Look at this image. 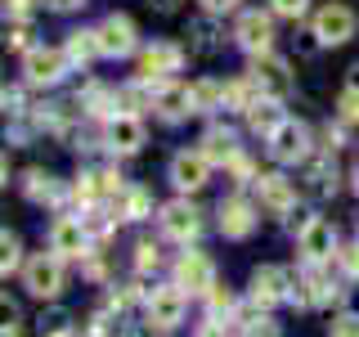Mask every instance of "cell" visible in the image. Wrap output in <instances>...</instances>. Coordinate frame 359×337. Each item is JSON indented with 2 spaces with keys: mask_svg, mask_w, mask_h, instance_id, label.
I'll use <instances>...</instances> for the list:
<instances>
[{
  "mask_svg": "<svg viewBox=\"0 0 359 337\" xmlns=\"http://www.w3.org/2000/svg\"><path fill=\"white\" fill-rule=\"evenodd\" d=\"M135 252H140V256H135V265H140V270H153L157 261H162V256H157V247H153V243H140V247H135Z\"/></svg>",
  "mask_w": 359,
  "mask_h": 337,
  "instance_id": "83f0119b",
  "label": "cell"
},
{
  "mask_svg": "<svg viewBox=\"0 0 359 337\" xmlns=\"http://www.w3.org/2000/svg\"><path fill=\"white\" fill-rule=\"evenodd\" d=\"M153 108L162 112L166 121H180L184 112H194V99H189L184 86H162V90H157V99H153Z\"/></svg>",
  "mask_w": 359,
  "mask_h": 337,
  "instance_id": "ffe728a7",
  "label": "cell"
},
{
  "mask_svg": "<svg viewBox=\"0 0 359 337\" xmlns=\"http://www.w3.org/2000/svg\"><path fill=\"white\" fill-rule=\"evenodd\" d=\"M207 176H211V157L207 153H175L171 180H175L180 189H202V185H207Z\"/></svg>",
  "mask_w": 359,
  "mask_h": 337,
  "instance_id": "5bb4252c",
  "label": "cell"
},
{
  "mask_svg": "<svg viewBox=\"0 0 359 337\" xmlns=\"http://www.w3.org/2000/svg\"><path fill=\"white\" fill-rule=\"evenodd\" d=\"M346 90H355V95H359V67L351 72V81H346Z\"/></svg>",
  "mask_w": 359,
  "mask_h": 337,
  "instance_id": "f35d334b",
  "label": "cell"
},
{
  "mask_svg": "<svg viewBox=\"0 0 359 337\" xmlns=\"http://www.w3.org/2000/svg\"><path fill=\"white\" fill-rule=\"evenodd\" d=\"M22 284H27L32 297H59V288H63V265H59V256H32L27 270H22Z\"/></svg>",
  "mask_w": 359,
  "mask_h": 337,
  "instance_id": "3957f363",
  "label": "cell"
},
{
  "mask_svg": "<svg viewBox=\"0 0 359 337\" xmlns=\"http://www.w3.org/2000/svg\"><path fill=\"white\" fill-rule=\"evenodd\" d=\"M175 284L184 292H211L216 288V270H211V261L202 252H184L175 261Z\"/></svg>",
  "mask_w": 359,
  "mask_h": 337,
  "instance_id": "52a82bcc",
  "label": "cell"
},
{
  "mask_svg": "<svg viewBox=\"0 0 359 337\" xmlns=\"http://www.w3.org/2000/svg\"><path fill=\"white\" fill-rule=\"evenodd\" d=\"M0 252H5V256H0V270H5V275H9V270H18V239L9 230H5V239H0Z\"/></svg>",
  "mask_w": 359,
  "mask_h": 337,
  "instance_id": "d4e9b609",
  "label": "cell"
},
{
  "mask_svg": "<svg viewBox=\"0 0 359 337\" xmlns=\"http://www.w3.org/2000/svg\"><path fill=\"white\" fill-rule=\"evenodd\" d=\"M341 117H346V121L359 117V95H355V90H346V95H341Z\"/></svg>",
  "mask_w": 359,
  "mask_h": 337,
  "instance_id": "1f68e13d",
  "label": "cell"
},
{
  "mask_svg": "<svg viewBox=\"0 0 359 337\" xmlns=\"http://www.w3.org/2000/svg\"><path fill=\"white\" fill-rule=\"evenodd\" d=\"M247 337H278V333H274V324L261 319V324H247Z\"/></svg>",
  "mask_w": 359,
  "mask_h": 337,
  "instance_id": "d590c367",
  "label": "cell"
},
{
  "mask_svg": "<svg viewBox=\"0 0 359 337\" xmlns=\"http://www.w3.org/2000/svg\"><path fill=\"white\" fill-rule=\"evenodd\" d=\"M5 9H9V14H14V18H22V14H27V9H32V0H5Z\"/></svg>",
  "mask_w": 359,
  "mask_h": 337,
  "instance_id": "8d00e7d4",
  "label": "cell"
},
{
  "mask_svg": "<svg viewBox=\"0 0 359 337\" xmlns=\"http://www.w3.org/2000/svg\"><path fill=\"white\" fill-rule=\"evenodd\" d=\"M180 5V0H157V9H175Z\"/></svg>",
  "mask_w": 359,
  "mask_h": 337,
  "instance_id": "60d3db41",
  "label": "cell"
},
{
  "mask_svg": "<svg viewBox=\"0 0 359 337\" xmlns=\"http://www.w3.org/2000/svg\"><path fill=\"white\" fill-rule=\"evenodd\" d=\"M63 67H67L63 50H27V59H22V72H27L32 86H54L63 77Z\"/></svg>",
  "mask_w": 359,
  "mask_h": 337,
  "instance_id": "ba28073f",
  "label": "cell"
},
{
  "mask_svg": "<svg viewBox=\"0 0 359 337\" xmlns=\"http://www.w3.org/2000/svg\"><path fill=\"white\" fill-rule=\"evenodd\" d=\"M194 337H233V333L224 329V324H216V319H211V324H202V329H198Z\"/></svg>",
  "mask_w": 359,
  "mask_h": 337,
  "instance_id": "836d02e7",
  "label": "cell"
},
{
  "mask_svg": "<svg viewBox=\"0 0 359 337\" xmlns=\"http://www.w3.org/2000/svg\"><path fill=\"white\" fill-rule=\"evenodd\" d=\"M189 99H194V112H207V108L224 104V86H216V81H198V86H189Z\"/></svg>",
  "mask_w": 359,
  "mask_h": 337,
  "instance_id": "603a6c76",
  "label": "cell"
},
{
  "mask_svg": "<svg viewBox=\"0 0 359 337\" xmlns=\"http://www.w3.org/2000/svg\"><path fill=\"white\" fill-rule=\"evenodd\" d=\"M332 337H359V315H346V319L332 324Z\"/></svg>",
  "mask_w": 359,
  "mask_h": 337,
  "instance_id": "f546056e",
  "label": "cell"
},
{
  "mask_svg": "<svg viewBox=\"0 0 359 337\" xmlns=\"http://www.w3.org/2000/svg\"><path fill=\"white\" fill-rule=\"evenodd\" d=\"M252 297H256V306H274V301H283L287 297V275L278 265H261L252 275Z\"/></svg>",
  "mask_w": 359,
  "mask_h": 337,
  "instance_id": "e0dca14e",
  "label": "cell"
},
{
  "mask_svg": "<svg viewBox=\"0 0 359 337\" xmlns=\"http://www.w3.org/2000/svg\"><path fill=\"white\" fill-rule=\"evenodd\" d=\"M274 14H283V18H301V14H306V0H274Z\"/></svg>",
  "mask_w": 359,
  "mask_h": 337,
  "instance_id": "f1b7e54d",
  "label": "cell"
},
{
  "mask_svg": "<svg viewBox=\"0 0 359 337\" xmlns=\"http://www.w3.org/2000/svg\"><path fill=\"white\" fill-rule=\"evenodd\" d=\"M202 144H207L202 153H207L211 162H233V157H238V149H233V135H229V131H211Z\"/></svg>",
  "mask_w": 359,
  "mask_h": 337,
  "instance_id": "7402d4cb",
  "label": "cell"
},
{
  "mask_svg": "<svg viewBox=\"0 0 359 337\" xmlns=\"http://www.w3.org/2000/svg\"><path fill=\"white\" fill-rule=\"evenodd\" d=\"M86 225L76 216H59L50 230V252L59 256V261H72V256H86Z\"/></svg>",
  "mask_w": 359,
  "mask_h": 337,
  "instance_id": "8992f818",
  "label": "cell"
},
{
  "mask_svg": "<svg viewBox=\"0 0 359 337\" xmlns=\"http://www.w3.org/2000/svg\"><path fill=\"white\" fill-rule=\"evenodd\" d=\"M292 297H297L301 306H328V301L337 297V288H332V279L310 261V265H306V275H301V288L292 292Z\"/></svg>",
  "mask_w": 359,
  "mask_h": 337,
  "instance_id": "9a60e30c",
  "label": "cell"
},
{
  "mask_svg": "<svg viewBox=\"0 0 359 337\" xmlns=\"http://www.w3.org/2000/svg\"><path fill=\"white\" fill-rule=\"evenodd\" d=\"M314 37H319V45H346L355 37V9L323 5L319 14H314Z\"/></svg>",
  "mask_w": 359,
  "mask_h": 337,
  "instance_id": "6da1fadb",
  "label": "cell"
},
{
  "mask_svg": "<svg viewBox=\"0 0 359 337\" xmlns=\"http://www.w3.org/2000/svg\"><path fill=\"white\" fill-rule=\"evenodd\" d=\"M5 45H9V50H22V45H27V27H22V22H14V27L5 32Z\"/></svg>",
  "mask_w": 359,
  "mask_h": 337,
  "instance_id": "4dcf8cb0",
  "label": "cell"
},
{
  "mask_svg": "<svg viewBox=\"0 0 359 337\" xmlns=\"http://www.w3.org/2000/svg\"><path fill=\"white\" fill-rule=\"evenodd\" d=\"M121 207H126V216H130V220H140L144 211H149V194H144V189H130Z\"/></svg>",
  "mask_w": 359,
  "mask_h": 337,
  "instance_id": "484cf974",
  "label": "cell"
},
{
  "mask_svg": "<svg viewBox=\"0 0 359 337\" xmlns=\"http://www.w3.org/2000/svg\"><path fill=\"white\" fill-rule=\"evenodd\" d=\"M50 337H81V333H76V329H54Z\"/></svg>",
  "mask_w": 359,
  "mask_h": 337,
  "instance_id": "ab89813d",
  "label": "cell"
},
{
  "mask_svg": "<svg viewBox=\"0 0 359 337\" xmlns=\"http://www.w3.org/2000/svg\"><path fill=\"white\" fill-rule=\"evenodd\" d=\"M301 252H306V261H314V265H323L328 256H337V230H332V220L310 216L306 225H301Z\"/></svg>",
  "mask_w": 359,
  "mask_h": 337,
  "instance_id": "277c9868",
  "label": "cell"
},
{
  "mask_svg": "<svg viewBox=\"0 0 359 337\" xmlns=\"http://www.w3.org/2000/svg\"><path fill=\"white\" fill-rule=\"evenodd\" d=\"M162 230H166V239H175V243L198 239V230H202L198 207L194 202H166L162 207Z\"/></svg>",
  "mask_w": 359,
  "mask_h": 337,
  "instance_id": "9c48e42d",
  "label": "cell"
},
{
  "mask_svg": "<svg viewBox=\"0 0 359 337\" xmlns=\"http://www.w3.org/2000/svg\"><path fill=\"white\" fill-rule=\"evenodd\" d=\"M355 194H359V171H355Z\"/></svg>",
  "mask_w": 359,
  "mask_h": 337,
  "instance_id": "7bdbcfd3",
  "label": "cell"
},
{
  "mask_svg": "<svg viewBox=\"0 0 359 337\" xmlns=\"http://www.w3.org/2000/svg\"><path fill=\"white\" fill-rule=\"evenodd\" d=\"M306 126H301V121H283V126H278L274 135H269V153L278 157V162H301V157H306Z\"/></svg>",
  "mask_w": 359,
  "mask_h": 337,
  "instance_id": "4fadbf2b",
  "label": "cell"
},
{
  "mask_svg": "<svg viewBox=\"0 0 359 337\" xmlns=\"http://www.w3.org/2000/svg\"><path fill=\"white\" fill-rule=\"evenodd\" d=\"M256 230V211L247 198H224L220 202V234L224 239H247Z\"/></svg>",
  "mask_w": 359,
  "mask_h": 337,
  "instance_id": "7c38bea8",
  "label": "cell"
},
{
  "mask_svg": "<svg viewBox=\"0 0 359 337\" xmlns=\"http://www.w3.org/2000/svg\"><path fill=\"white\" fill-rule=\"evenodd\" d=\"M180 63H184V54H180V45H149V50L140 54V77L144 81H162V77H171V72H180Z\"/></svg>",
  "mask_w": 359,
  "mask_h": 337,
  "instance_id": "8fae6325",
  "label": "cell"
},
{
  "mask_svg": "<svg viewBox=\"0 0 359 337\" xmlns=\"http://www.w3.org/2000/svg\"><path fill=\"white\" fill-rule=\"evenodd\" d=\"M184 319V288L171 284V288H153L149 292V324L153 329H175Z\"/></svg>",
  "mask_w": 359,
  "mask_h": 337,
  "instance_id": "5b68a950",
  "label": "cell"
},
{
  "mask_svg": "<svg viewBox=\"0 0 359 337\" xmlns=\"http://www.w3.org/2000/svg\"><path fill=\"white\" fill-rule=\"evenodd\" d=\"M54 9H76V5H86V0H50Z\"/></svg>",
  "mask_w": 359,
  "mask_h": 337,
  "instance_id": "74e56055",
  "label": "cell"
},
{
  "mask_svg": "<svg viewBox=\"0 0 359 337\" xmlns=\"http://www.w3.org/2000/svg\"><path fill=\"white\" fill-rule=\"evenodd\" d=\"M233 5H238V0H202V9H207V14H229Z\"/></svg>",
  "mask_w": 359,
  "mask_h": 337,
  "instance_id": "e575fe53",
  "label": "cell"
},
{
  "mask_svg": "<svg viewBox=\"0 0 359 337\" xmlns=\"http://www.w3.org/2000/svg\"><path fill=\"white\" fill-rule=\"evenodd\" d=\"M256 86L269 90V95H287L292 90V77H287V63L274 59V54H256Z\"/></svg>",
  "mask_w": 359,
  "mask_h": 337,
  "instance_id": "ac0fdd59",
  "label": "cell"
},
{
  "mask_svg": "<svg viewBox=\"0 0 359 337\" xmlns=\"http://www.w3.org/2000/svg\"><path fill=\"white\" fill-rule=\"evenodd\" d=\"M95 37H99V54H108V59H126V54L135 50V22L126 14H108L95 27Z\"/></svg>",
  "mask_w": 359,
  "mask_h": 337,
  "instance_id": "7a4b0ae2",
  "label": "cell"
},
{
  "mask_svg": "<svg viewBox=\"0 0 359 337\" xmlns=\"http://www.w3.org/2000/svg\"><path fill=\"white\" fill-rule=\"evenodd\" d=\"M140 144H144V121L135 117V112H117V117L108 121V149L135 153Z\"/></svg>",
  "mask_w": 359,
  "mask_h": 337,
  "instance_id": "2e32d148",
  "label": "cell"
},
{
  "mask_svg": "<svg viewBox=\"0 0 359 337\" xmlns=\"http://www.w3.org/2000/svg\"><path fill=\"white\" fill-rule=\"evenodd\" d=\"M63 54H67V63H90L99 54V37H95V32H72Z\"/></svg>",
  "mask_w": 359,
  "mask_h": 337,
  "instance_id": "44dd1931",
  "label": "cell"
},
{
  "mask_svg": "<svg viewBox=\"0 0 359 337\" xmlns=\"http://www.w3.org/2000/svg\"><path fill=\"white\" fill-rule=\"evenodd\" d=\"M247 121H252V131H265V135H274L278 126H283V117H278L274 104H256L252 112H247Z\"/></svg>",
  "mask_w": 359,
  "mask_h": 337,
  "instance_id": "cb8c5ba5",
  "label": "cell"
},
{
  "mask_svg": "<svg viewBox=\"0 0 359 337\" xmlns=\"http://www.w3.org/2000/svg\"><path fill=\"white\" fill-rule=\"evenodd\" d=\"M337 261L346 265V275H351V279H359V243L355 247H341V252H337Z\"/></svg>",
  "mask_w": 359,
  "mask_h": 337,
  "instance_id": "4316f807",
  "label": "cell"
},
{
  "mask_svg": "<svg viewBox=\"0 0 359 337\" xmlns=\"http://www.w3.org/2000/svg\"><path fill=\"white\" fill-rule=\"evenodd\" d=\"M261 185V202L269 211H287L292 202H297V185H292L287 176H278V171H269V176H261L256 180Z\"/></svg>",
  "mask_w": 359,
  "mask_h": 337,
  "instance_id": "d6986e66",
  "label": "cell"
},
{
  "mask_svg": "<svg viewBox=\"0 0 359 337\" xmlns=\"http://www.w3.org/2000/svg\"><path fill=\"white\" fill-rule=\"evenodd\" d=\"M207 297H211V310H233V297H229V292H220V288H211V292H207Z\"/></svg>",
  "mask_w": 359,
  "mask_h": 337,
  "instance_id": "d6a6232c",
  "label": "cell"
},
{
  "mask_svg": "<svg viewBox=\"0 0 359 337\" xmlns=\"http://www.w3.org/2000/svg\"><path fill=\"white\" fill-rule=\"evenodd\" d=\"M233 41L243 45L247 54H269V41H274V22L265 14H243L238 27H233Z\"/></svg>",
  "mask_w": 359,
  "mask_h": 337,
  "instance_id": "30bf717a",
  "label": "cell"
},
{
  "mask_svg": "<svg viewBox=\"0 0 359 337\" xmlns=\"http://www.w3.org/2000/svg\"><path fill=\"white\" fill-rule=\"evenodd\" d=\"M5 337H18V329H14V324H9V329H5Z\"/></svg>",
  "mask_w": 359,
  "mask_h": 337,
  "instance_id": "b9f144b4",
  "label": "cell"
}]
</instances>
